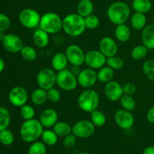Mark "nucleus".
I'll list each match as a JSON object with an SVG mask.
<instances>
[{
  "instance_id": "7c9ffc66",
  "label": "nucleus",
  "mask_w": 154,
  "mask_h": 154,
  "mask_svg": "<svg viewBox=\"0 0 154 154\" xmlns=\"http://www.w3.org/2000/svg\"><path fill=\"white\" fill-rule=\"evenodd\" d=\"M58 137L53 129H47L44 130L41 138L47 146H54L58 141Z\"/></svg>"
},
{
  "instance_id": "e433bc0d",
  "label": "nucleus",
  "mask_w": 154,
  "mask_h": 154,
  "mask_svg": "<svg viewBox=\"0 0 154 154\" xmlns=\"http://www.w3.org/2000/svg\"><path fill=\"white\" fill-rule=\"evenodd\" d=\"M20 117L24 120H31V119L35 118V108L32 106L26 104V105L20 107Z\"/></svg>"
},
{
  "instance_id": "f704fd0d",
  "label": "nucleus",
  "mask_w": 154,
  "mask_h": 154,
  "mask_svg": "<svg viewBox=\"0 0 154 154\" xmlns=\"http://www.w3.org/2000/svg\"><path fill=\"white\" fill-rule=\"evenodd\" d=\"M46 146L43 141H34L29 147L28 154H46Z\"/></svg>"
},
{
  "instance_id": "bb28decb",
  "label": "nucleus",
  "mask_w": 154,
  "mask_h": 154,
  "mask_svg": "<svg viewBox=\"0 0 154 154\" xmlns=\"http://www.w3.org/2000/svg\"><path fill=\"white\" fill-rule=\"evenodd\" d=\"M132 8L135 12L146 14L152 8V3L150 0H133Z\"/></svg>"
},
{
  "instance_id": "cd10ccee",
  "label": "nucleus",
  "mask_w": 154,
  "mask_h": 154,
  "mask_svg": "<svg viewBox=\"0 0 154 154\" xmlns=\"http://www.w3.org/2000/svg\"><path fill=\"white\" fill-rule=\"evenodd\" d=\"M53 130L59 137H66L72 132V127L68 123L64 121H58L54 126Z\"/></svg>"
},
{
  "instance_id": "f03ea898",
  "label": "nucleus",
  "mask_w": 154,
  "mask_h": 154,
  "mask_svg": "<svg viewBox=\"0 0 154 154\" xmlns=\"http://www.w3.org/2000/svg\"><path fill=\"white\" fill-rule=\"evenodd\" d=\"M44 130V126L39 120L33 118L29 120H24L20 129V135L23 141L32 143L42 137Z\"/></svg>"
},
{
  "instance_id": "7ed1b4c3",
  "label": "nucleus",
  "mask_w": 154,
  "mask_h": 154,
  "mask_svg": "<svg viewBox=\"0 0 154 154\" xmlns=\"http://www.w3.org/2000/svg\"><path fill=\"white\" fill-rule=\"evenodd\" d=\"M131 14V8L125 2H115L109 5L107 10V17L110 22L117 26L128 20Z\"/></svg>"
},
{
  "instance_id": "b1692460",
  "label": "nucleus",
  "mask_w": 154,
  "mask_h": 154,
  "mask_svg": "<svg viewBox=\"0 0 154 154\" xmlns=\"http://www.w3.org/2000/svg\"><path fill=\"white\" fill-rule=\"evenodd\" d=\"M131 25L135 30H143L147 26V17L145 14L135 12L131 17Z\"/></svg>"
},
{
  "instance_id": "c85d7f7f",
  "label": "nucleus",
  "mask_w": 154,
  "mask_h": 154,
  "mask_svg": "<svg viewBox=\"0 0 154 154\" xmlns=\"http://www.w3.org/2000/svg\"><path fill=\"white\" fill-rule=\"evenodd\" d=\"M149 49L144 45H138L134 47L131 51V57L135 61H141L146 58Z\"/></svg>"
},
{
  "instance_id": "c9c22d12",
  "label": "nucleus",
  "mask_w": 154,
  "mask_h": 154,
  "mask_svg": "<svg viewBox=\"0 0 154 154\" xmlns=\"http://www.w3.org/2000/svg\"><path fill=\"white\" fill-rule=\"evenodd\" d=\"M143 72L147 79L154 82V60H147L142 66Z\"/></svg>"
},
{
  "instance_id": "ddd939ff",
  "label": "nucleus",
  "mask_w": 154,
  "mask_h": 154,
  "mask_svg": "<svg viewBox=\"0 0 154 154\" xmlns=\"http://www.w3.org/2000/svg\"><path fill=\"white\" fill-rule=\"evenodd\" d=\"M114 118L116 124L120 129H124V130L131 129L135 123V117L132 112L123 109V108L116 111Z\"/></svg>"
},
{
  "instance_id": "603ef678",
  "label": "nucleus",
  "mask_w": 154,
  "mask_h": 154,
  "mask_svg": "<svg viewBox=\"0 0 154 154\" xmlns=\"http://www.w3.org/2000/svg\"><path fill=\"white\" fill-rule=\"evenodd\" d=\"M153 25H154V14H153Z\"/></svg>"
},
{
  "instance_id": "4be33fe9",
  "label": "nucleus",
  "mask_w": 154,
  "mask_h": 154,
  "mask_svg": "<svg viewBox=\"0 0 154 154\" xmlns=\"http://www.w3.org/2000/svg\"><path fill=\"white\" fill-rule=\"evenodd\" d=\"M115 38L118 42L124 43L128 42L131 38V30L126 23L117 25L114 31Z\"/></svg>"
},
{
  "instance_id": "49530a36",
  "label": "nucleus",
  "mask_w": 154,
  "mask_h": 154,
  "mask_svg": "<svg viewBox=\"0 0 154 154\" xmlns=\"http://www.w3.org/2000/svg\"><path fill=\"white\" fill-rule=\"evenodd\" d=\"M82 70V69H81V66H72V69H71V72H72V73L74 75H75L76 77L78 76V75L80 74V72H81V71Z\"/></svg>"
},
{
  "instance_id": "c03bdc74",
  "label": "nucleus",
  "mask_w": 154,
  "mask_h": 154,
  "mask_svg": "<svg viewBox=\"0 0 154 154\" xmlns=\"http://www.w3.org/2000/svg\"><path fill=\"white\" fill-rule=\"evenodd\" d=\"M123 94L132 96V95H134L136 93L137 87L132 83H126V84L123 86Z\"/></svg>"
},
{
  "instance_id": "a211bd4d",
  "label": "nucleus",
  "mask_w": 154,
  "mask_h": 154,
  "mask_svg": "<svg viewBox=\"0 0 154 154\" xmlns=\"http://www.w3.org/2000/svg\"><path fill=\"white\" fill-rule=\"evenodd\" d=\"M59 115L57 111L54 108H46L41 114L39 121L44 128L50 129L58 122Z\"/></svg>"
},
{
  "instance_id": "473e14b6",
  "label": "nucleus",
  "mask_w": 154,
  "mask_h": 154,
  "mask_svg": "<svg viewBox=\"0 0 154 154\" xmlns=\"http://www.w3.org/2000/svg\"><path fill=\"white\" fill-rule=\"evenodd\" d=\"M120 102L123 109L131 111V112L135 110L136 107V101L134 99L133 96H129V95L123 94L121 99H120Z\"/></svg>"
},
{
  "instance_id": "de8ad7c7",
  "label": "nucleus",
  "mask_w": 154,
  "mask_h": 154,
  "mask_svg": "<svg viewBox=\"0 0 154 154\" xmlns=\"http://www.w3.org/2000/svg\"><path fill=\"white\" fill-rule=\"evenodd\" d=\"M143 154H154L153 146H148L143 151Z\"/></svg>"
},
{
  "instance_id": "a19ab883",
  "label": "nucleus",
  "mask_w": 154,
  "mask_h": 154,
  "mask_svg": "<svg viewBox=\"0 0 154 154\" xmlns=\"http://www.w3.org/2000/svg\"><path fill=\"white\" fill-rule=\"evenodd\" d=\"M47 94H48V100L52 103H57L61 99V93L58 89L55 87L47 90Z\"/></svg>"
},
{
  "instance_id": "9b49d317",
  "label": "nucleus",
  "mask_w": 154,
  "mask_h": 154,
  "mask_svg": "<svg viewBox=\"0 0 154 154\" xmlns=\"http://www.w3.org/2000/svg\"><path fill=\"white\" fill-rule=\"evenodd\" d=\"M68 61L72 66H81L85 62V53L82 48L77 45H70L66 49Z\"/></svg>"
},
{
  "instance_id": "20e7f679",
  "label": "nucleus",
  "mask_w": 154,
  "mask_h": 154,
  "mask_svg": "<svg viewBox=\"0 0 154 154\" xmlns=\"http://www.w3.org/2000/svg\"><path fill=\"white\" fill-rule=\"evenodd\" d=\"M99 105V95L93 89H86L81 92L78 98V105L80 109L87 113L96 110Z\"/></svg>"
},
{
  "instance_id": "37998d69",
  "label": "nucleus",
  "mask_w": 154,
  "mask_h": 154,
  "mask_svg": "<svg viewBox=\"0 0 154 154\" xmlns=\"http://www.w3.org/2000/svg\"><path fill=\"white\" fill-rule=\"evenodd\" d=\"M77 137L74 135L73 133H71L69 135H66V137L63 138V146L66 148H71V147H73L76 144L77 142Z\"/></svg>"
},
{
  "instance_id": "3c124183",
  "label": "nucleus",
  "mask_w": 154,
  "mask_h": 154,
  "mask_svg": "<svg viewBox=\"0 0 154 154\" xmlns=\"http://www.w3.org/2000/svg\"><path fill=\"white\" fill-rule=\"evenodd\" d=\"M80 154H91V153H87V152H84V153H80Z\"/></svg>"
},
{
  "instance_id": "864d4df0",
  "label": "nucleus",
  "mask_w": 154,
  "mask_h": 154,
  "mask_svg": "<svg viewBox=\"0 0 154 154\" xmlns=\"http://www.w3.org/2000/svg\"><path fill=\"white\" fill-rule=\"evenodd\" d=\"M0 154H1V153H0Z\"/></svg>"
},
{
  "instance_id": "2f4dec72",
  "label": "nucleus",
  "mask_w": 154,
  "mask_h": 154,
  "mask_svg": "<svg viewBox=\"0 0 154 154\" xmlns=\"http://www.w3.org/2000/svg\"><path fill=\"white\" fill-rule=\"evenodd\" d=\"M20 53L21 57L27 62H33L37 58V51L35 48L29 45H24Z\"/></svg>"
},
{
  "instance_id": "1a4fd4ad",
  "label": "nucleus",
  "mask_w": 154,
  "mask_h": 154,
  "mask_svg": "<svg viewBox=\"0 0 154 154\" xmlns=\"http://www.w3.org/2000/svg\"><path fill=\"white\" fill-rule=\"evenodd\" d=\"M107 58L99 50H90L85 53V63L87 67L99 70L106 65Z\"/></svg>"
},
{
  "instance_id": "ea45409f",
  "label": "nucleus",
  "mask_w": 154,
  "mask_h": 154,
  "mask_svg": "<svg viewBox=\"0 0 154 154\" xmlns=\"http://www.w3.org/2000/svg\"><path fill=\"white\" fill-rule=\"evenodd\" d=\"M84 21H85V26L86 28L89 29H95L97 28L99 25V18L98 16L95 14H90L89 16L84 17Z\"/></svg>"
},
{
  "instance_id": "4468645a",
  "label": "nucleus",
  "mask_w": 154,
  "mask_h": 154,
  "mask_svg": "<svg viewBox=\"0 0 154 154\" xmlns=\"http://www.w3.org/2000/svg\"><path fill=\"white\" fill-rule=\"evenodd\" d=\"M104 94L111 102H118L123 96V86L117 81L112 80L105 84Z\"/></svg>"
},
{
  "instance_id": "39448f33",
  "label": "nucleus",
  "mask_w": 154,
  "mask_h": 154,
  "mask_svg": "<svg viewBox=\"0 0 154 154\" xmlns=\"http://www.w3.org/2000/svg\"><path fill=\"white\" fill-rule=\"evenodd\" d=\"M39 28L49 35H55L63 29V19L54 12H47L41 17Z\"/></svg>"
},
{
  "instance_id": "f3484780",
  "label": "nucleus",
  "mask_w": 154,
  "mask_h": 154,
  "mask_svg": "<svg viewBox=\"0 0 154 154\" xmlns=\"http://www.w3.org/2000/svg\"><path fill=\"white\" fill-rule=\"evenodd\" d=\"M99 50L106 57V58H109L117 55L118 52V45L113 38L105 36L99 42Z\"/></svg>"
},
{
  "instance_id": "8fccbe9b",
  "label": "nucleus",
  "mask_w": 154,
  "mask_h": 154,
  "mask_svg": "<svg viewBox=\"0 0 154 154\" xmlns=\"http://www.w3.org/2000/svg\"><path fill=\"white\" fill-rule=\"evenodd\" d=\"M5 35L6 34H5V32H0V41H1V42L4 39Z\"/></svg>"
},
{
  "instance_id": "a18cd8bd",
  "label": "nucleus",
  "mask_w": 154,
  "mask_h": 154,
  "mask_svg": "<svg viewBox=\"0 0 154 154\" xmlns=\"http://www.w3.org/2000/svg\"><path fill=\"white\" fill-rule=\"evenodd\" d=\"M146 117H147V120L149 123H154V106H152L147 111Z\"/></svg>"
},
{
  "instance_id": "79ce46f5",
  "label": "nucleus",
  "mask_w": 154,
  "mask_h": 154,
  "mask_svg": "<svg viewBox=\"0 0 154 154\" xmlns=\"http://www.w3.org/2000/svg\"><path fill=\"white\" fill-rule=\"evenodd\" d=\"M11 20L6 14L0 13V32H5L10 28Z\"/></svg>"
},
{
  "instance_id": "5701e85b",
  "label": "nucleus",
  "mask_w": 154,
  "mask_h": 154,
  "mask_svg": "<svg viewBox=\"0 0 154 154\" xmlns=\"http://www.w3.org/2000/svg\"><path fill=\"white\" fill-rule=\"evenodd\" d=\"M94 10V5L91 0H80L77 5V13L83 17L92 14Z\"/></svg>"
},
{
  "instance_id": "6e6552de",
  "label": "nucleus",
  "mask_w": 154,
  "mask_h": 154,
  "mask_svg": "<svg viewBox=\"0 0 154 154\" xmlns=\"http://www.w3.org/2000/svg\"><path fill=\"white\" fill-rule=\"evenodd\" d=\"M41 17V14L35 9L25 8L20 13L19 21L25 28L35 29L39 26Z\"/></svg>"
},
{
  "instance_id": "412c9836",
  "label": "nucleus",
  "mask_w": 154,
  "mask_h": 154,
  "mask_svg": "<svg viewBox=\"0 0 154 154\" xmlns=\"http://www.w3.org/2000/svg\"><path fill=\"white\" fill-rule=\"evenodd\" d=\"M32 41L36 47L39 48H45L50 43L49 34L42 29H37L33 33Z\"/></svg>"
},
{
  "instance_id": "72a5a7b5",
  "label": "nucleus",
  "mask_w": 154,
  "mask_h": 154,
  "mask_svg": "<svg viewBox=\"0 0 154 154\" xmlns=\"http://www.w3.org/2000/svg\"><path fill=\"white\" fill-rule=\"evenodd\" d=\"M11 123V114L8 110L0 106V132L8 129Z\"/></svg>"
},
{
  "instance_id": "c756f323",
  "label": "nucleus",
  "mask_w": 154,
  "mask_h": 154,
  "mask_svg": "<svg viewBox=\"0 0 154 154\" xmlns=\"http://www.w3.org/2000/svg\"><path fill=\"white\" fill-rule=\"evenodd\" d=\"M90 121L96 127H102L107 122L106 116L102 111L96 109L90 113Z\"/></svg>"
},
{
  "instance_id": "f8f14e48",
  "label": "nucleus",
  "mask_w": 154,
  "mask_h": 154,
  "mask_svg": "<svg viewBox=\"0 0 154 154\" xmlns=\"http://www.w3.org/2000/svg\"><path fill=\"white\" fill-rule=\"evenodd\" d=\"M78 85L84 89H90L98 81L97 72L90 68L82 69L77 77Z\"/></svg>"
},
{
  "instance_id": "a878e982",
  "label": "nucleus",
  "mask_w": 154,
  "mask_h": 154,
  "mask_svg": "<svg viewBox=\"0 0 154 154\" xmlns=\"http://www.w3.org/2000/svg\"><path fill=\"white\" fill-rule=\"evenodd\" d=\"M31 101L35 105H42L45 104L48 101L47 90L40 87L33 90L31 94Z\"/></svg>"
},
{
  "instance_id": "2eb2a0df",
  "label": "nucleus",
  "mask_w": 154,
  "mask_h": 154,
  "mask_svg": "<svg viewBox=\"0 0 154 154\" xmlns=\"http://www.w3.org/2000/svg\"><path fill=\"white\" fill-rule=\"evenodd\" d=\"M29 96L26 90L23 87H15L11 90L8 94L9 102L14 107H22L28 101Z\"/></svg>"
},
{
  "instance_id": "423d86ee",
  "label": "nucleus",
  "mask_w": 154,
  "mask_h": 154,
  "mask_svg": "<svg viewBox=\"0 0 154 154\" xmlns=\"http://www.w3.org/2000/svg\"><path fill=\"white\" fill-rule=\"evenodd\" d=\"M78 79L70 70L64 69L57 73V85L66 92L75 90L78 87Z\"/></svg>"
},
{
  "instance_id": "0eeeda50",
  "label": "nucleus",
  "mask_w": 154,
  "mask_h": 154,
  "mask_svg": "<svg viewBox=\"0 0 154 154\" xmlns=\"http://www.w3.org/2000/svg\"><path fill=\"white\" fill-rule=\"evenodd\" d=\"M36 82L40 88L50 90L57 84V72L52 68H44L38 72Z\"/></svg>"
},
{
  "instance_id": "9d476101",
  "label": "nucleus",
  "mask_w": 154,
  "mask_h": 154,
  "mask_svg": "<svg viewBox=\"0 0 154 154\" xmlns=\"http://www.w3.org/2000/svg\"><path fill=\"white\" fill-rule=\"evenodd\" d=\"M96 126L90 120H79L72 126V133L78 138H87L94 134Z\"/></svg>"
},
{
  "instance_id": "58836bf2",
  "label": "nucleus",
  "mask_w": 154,
  "mask_h": 154,
  "mask_svg": "<svg viewBox=\"0 0 154 154\" xmlns=\"http://www.w3.org/2000/svg\"><path fill=\"white\" fill-rule=\"evenodd\" d=\"M14 141V136L11 131L5 129L0 132V142L5 146L11 145Z\"/></svg>"
},
{
  "instance_id": "4c0bfd02",
  "label": "nucleus",
  "mask_w": 154,
  "mask_h": 154,
  "mask_svg": "<svg viewBox=\"0 0 154 154\" xmlns=\"http://www.w3.org/2000/svg\"><path fill=\"white\" fill-rule=\"evenodd\" d=\"M124 60L117 55L107 58L106 65L114 70H119L124 66Z\"/></svg>"
},
{
  "instance_id": "f257e3e1",
  "label": "nucleus",
  "mask_w": 154,
  "mask_h": 154,
  "mask_svg": "<svg viewBox=\"0 0 154 154\" xmlns=\"http://www.w3.org/2000/svg\"><path fill=\"white\" fill-rule=\"evenodd\" d=\"M86 29L84 17L78 13L69 14L63 19V30L71 37L81 35Z\"/></svg>"
},
{
  "instance_id": "dca6fc26",
  "label": "nucleus",
  "mask_w": 154,
  "mask_h": 154,
  "mask_svg": "<svg viewBox=\"0 0 154 154\" xmlns=\"http://www.w3.org/2000/svg\"><path fill=\"white\" fill-rule=\"evenodd\" d=\"M2 42L5 49L11 54L20 53L24 46L22 39L18 35L12 33L5 35Z\"/></svg>"
},
{
  "instance_id": "09e8293b",
  "label": "nucleus",
  "mask_w": 154,
  "mask_h": 154,
  "mask_svg": "<svg viewBox=\"0 0 154 154\" xmlns=\"http://www.w3.org/2000/svg\"><path fill=\"white\" fill-rule=\"evenodd\" d=\"M5 66V64L4 60H2V58L0 57V73H2L4 71Z\"/></svg>"
},
{
  "instance_id": "6ab92c4d",
  "label": "nucleus",
  "mask_w": 154,
  "mask_h": 154,
  "mask_svg": "<svg viewBox=\"0 0 154 154\" xmlns=\"http://www.w3.org/2000/svg\"><path fill=\"white\" fill-rule=\"evenodd\" d=\"M68 63H69V61H68L67 57L66 54L63 52L56 53L51 59V68L57 72L66 69Z\"/></svg>"
},
{
  "instance_id": "aec40b11",
  "label": "nucleus",
  "mask_w": 154,
  "mask_h": 154,
  "mask_svg": "<svg viewBox=\"0 0 154 154\" xmlns=\"http://www.w3.org/2000/svg\"><path fill=\"white\" fill-rule=\"evenodd\" d=\"M142 44L149 50H154V25H147L141 33Z\"/></svg>"
},
{
  "instance_id": "393cba45",
  "label": "nucleus",
  "mask_w": 154,
  "mask_h": 154,
  "mask_svg": "<svg viewBox=\"0 0 154 154\" xmlns=\"http://www.w3.org/2000/svg\"><path fill=\"white\" fill-rule=\"evenodd\" d=\"M114 77V70L109 66H105L99 69L97 72L98 81L101 83H106L112 81Z\"/></svg>"
}]
</instances>
